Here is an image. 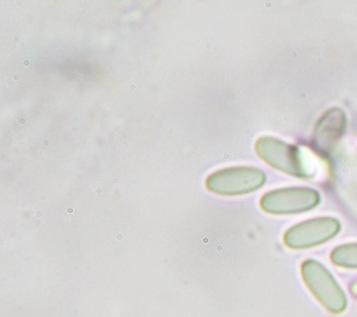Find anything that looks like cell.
<instances>
[{"instance_id": "obj_1", "label": "cell", "mask_w": 357, "mask_h": 317, "mask_svg": "<svg viewBox=\"0 0 357 317\" xmlns=\"http://www.w3.org/2000/svg\"><path fill=\"white\" fill-rule=\"evenodd\" d=\"M266 175L256 167H227L218 170L207 178L206 186L222 196H241L260 189Z\"/></svg>"}, {"instance_id": "obj_4", "label": "cell", "mask_w": 357, "mask_h": 317, "mask_svg": "<svg viewBox=\"0 0 357 317\" xmlns=\"http://www.w3.org/2000/svg\"><path fill=\"white\" fill-rule=\"evenodd\" d=\"M320 196L316 190L303 187L278 189L260 199V208L271 215H297L316 208Z\"/></svg>"}, {"instance_id": "obj_5", "label": "cell", "mask_w": 357, "mask_h": 317, "mask_svg": "<svg viewBox=\"0 0 357 317\" xmlns=\"http://www.w3.org/2000/svg\"><path fill=\"white\" fill-rule=\"evenodd\" d=\"M340 223L333 217H317L290 227L284 233V243L290 249H310L335 238Z\"/></svg>"}, {"instance_id": "obj_2", "label": "cell", "mask_w": 357, "mask_h": 317, "mask_svg": "<svg viewBox=\"0 0 357 317\" xmlns=\"http://www.w3.org/2000/svg\"><path fill=\"white\" fill-rule=\"evenodd\" d=\"M302 276L314 297L333 313H340L346 309L347 300L333 276L316 261H306L302 265Z\"/></svg>"}, {"instance_id": "obj_7", "label": "cell", "mask_w": 357, "mask_h": 317, "mask_svg": "<svg viewBox=\"0 0 357 317\" xmlns=\"http://www.w3.org/2000/svg\"><path fill=\"white\" fill-rule=\"evenodd\" d=\"M332 262L340 268H357V243L335 249L332 252Z\"/></svg>"}, {"instance_id": "obj_3", "label": "cell", "mask_w": 357, "mask_h": 317, "mask_svg": "<svg viewBox=\"0 0 357 317\" xmlns=\"http://www.w3.org/2000/svg\"><path fill=\"white\" fill-rule=\"evenodd\" d=\"M256 152L267 164L287 173V175L299 178L310 176V171L305 164L301 149L287 145V143L276 137H260L256 141Z\"/></svg>"}, {"instance_id": "obj_6", "label": "cell", "mask_w": 357, "mask_h": 317, "mask_svg": "<svg viewBox=\"0 0 357 317\" xmlns=\"http://www.w3.org/2000/svg\"><path fill=\"white\" fill-rule=\"evenodd\" d=\"M346 127V114L342 109H331L323 114L314 129V146L319 152L327 153L340 139Z\"/></svg>"}, {"instance_id": "obj_8", "label": "cell", "mask_w": 357, "mask_h": 317, "mask_svg": "<svg viewBox=\"0 0 357 317\" xmlns=\"http://www.w3.org/2000/svg\"><path fill=\"white\" fill-rule=\"evenodd\" d=\"M351 293H353V295L357 297V280H356V281L351 284Z\"/></svg>"}]
</instances>
